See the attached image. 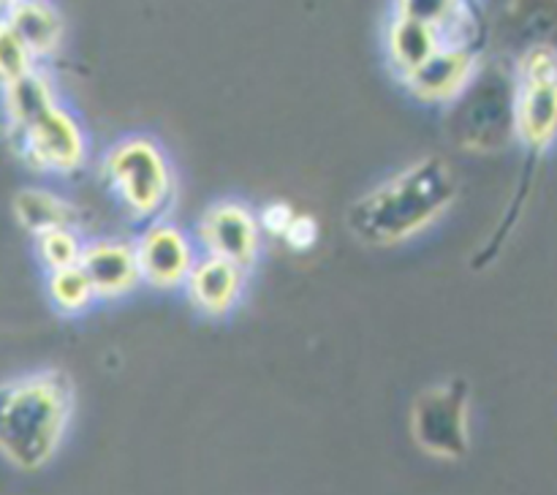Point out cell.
Masks as SVG:
<instances>
[{"label":"cell","instance_id":"6da1fadb","mask_svg":"<svg viewBox=\"0 0 557 495\" xmlns=\"http://www.w3.org/2000/svg\"><path fill=\"white\" fill-rule=\"evenodd\" d=\"M457 199V174L441 156H424L359 196L348 228L370 248L400 245L433 226Z\"/></svg>","mask_w":557,"mask_h":495},{"label":"cell","instance_id":"7a4b0ae2","mask_svg":"<svg viewBox=\"0 0 557 495\" xmlns=\"http://www.w3.org/2000/svg\"><path fill=\"white\" fill-rule=\"evenodd\" d=\"M74 400V381L60 368L0 381V457L25 473L49 466L69 433Z\"/></svg>","mask_w":557,"mask_h":495},{"label":"cell","instance_id":"3957f363","mask_svg":"<svg viewBox=\"0 0 557 495\" xmlns=\"http://www.w3.org/2000/svg\"><path fill=\"white\" fill-rule=\"evenodd\" d=\"M3 112L16 152L38 172L69 174L87 158V134L76 114L60 101L54 82L38 65L3 87Z\"/></svg>","mask_w":557,"mask_h":495},{"label":"cell","instance_id":"277c9868","mask_svg":"<svg viewBox=\"0 0 557 495\" xmlns=\"http://www.w3.org/2000/svg\"><path fill=\"white\" fill-rule=\"evenodd\" d=\"M101 174L109 190L134 218L161 215L172 201V163L152 136L136 134L114 141L103 156Z\"/></svg>","mask_w":557,"mask_h":495},{"label":"cell","instance_id":"5b68a950","mask_svg":"<svg viewBox=\"0 0 557 495\" xmlns=\"http://www.w3.org/2000/svg\"><path fill=\"white\" fill-rule=\"evenodd\" d=\"M411 435L419 449L438 460H462L471 451V386L449 379L419 392L411 406Z\"/></svg>","mask_w":557,"mask_h":495},{"label":"cell","instance_id":"8992f818","mask_svg":"<svg viewBox=\"0 0 557 495\" xmlns=\"http://www.w3.org/2000/svg\"><path fill=\"white\" fill-rule=\"evenodd\" d=\"M515 134L533 152L557 139V49L549 44H536L517 63Z\"/></svg>","mask_w":557,"mask_h":495},{"label":"cell","instance_id":"52a82bcc","mask_svg":"<svg viewBox=\"0 0 557 495\" xmlns=\"http://www.w3.org/2000/svg\"><path fill=\"white\" fill-rule=\"evenodd\" d=\"M196 234H199L205 256H212V259L228 261V264H237L243 267V270H248V267L259 259V215H256L245 201H215V205L201 215Z\"/></svg>","mask_w":557,"mask_h":495},{"label":"cell","instance_id":"ba28073f","mask_svg":"<svg viewBox=\"0 0 557 495\" xmlns=\"http://www.w3.org/2000/svg\"><path fill=\"white\" fill-rule=\"evenodd\" d=\"M134 248L141 281L161 292L185 286L196 259H199L188 234L174 223H152L136 239Z\"/></svg>","mask_w":557,"mask_h":495},{"label":"cell","instance_id":"9c48e42d","mask_svg":"<svg viewBox=\"0 0 557 495\" xmlns=\"http://www.w3.org/2000/svg\"><path fill=\"white\" fill-rule=\"evenodd\" d=\"M479 74V54L473 47L455 44L444 47L422 65L406 76V87L413 98L424 103H451L466 96Z\"/></svg>","mask_w":557,"mask_h":495},{"label":"cell","instance_id":"30bf717a","mask_svg":"<svg viewBox=\"0 0 557 495\" xmlns=\"http://www.w3.org/2000/svg\"><path fill=\"white\" fill-rule=\"evenodd\" d=\"M79 267L87 281H90L96 299L125 297L141 281L134 243H123V239H92V243H85Z\"/></svg>","mask_w":557,"mask_h":495},{"label":"cell","instance_id":"8fae6325","mask_svg":"<svg viewBox=\"0 0 557 495\" xmlns=\"http://www.w3.org/2000/svg\"><path fill=\"white\" fill-rule=\"evenodd\" d=\"M245 277H248V270L243 267L212 259V256H199L185 281V294L199 313L210 315V319H223L243 299Z\"/></svg>","mask_w":557,"mask_h":495},{"label":"cell","instance_id":"7c38bea8","mask_svg":"<svg viewBox=\"0 0 557 495\" xmlns=\"http://www.w3.org/2000/svg\"><path fill=\"white\" fill-rule=\"evenodd\" d=\"M384 47L392 69L406 79L413 71L422 69L438 49H444L446 41L428 22L417 20V16L406 14V11H395L389 27H386Z\"/></svg>","mask_w":557,"mask_h":495},{"label":"cell","instance_id":"4fadbf2b","mask_svg":"<svg viewBox=\"0 0 557 495\" xmlns=\"http://www.w3.org/2000/svg\"><path fill=\"white\" fill-rule=\"evenodd\" d=\"M3 20L22 38L36 63L44 58H52L63 44V16L54 5L36 3V0L9 3L3 11Z\"/></svg>","mask_w":557,"mask_h":495},{"label":"cell","instance_id":"5bb4252c","mask_svg":"<svg viewBox=\"0 0 557 495\" xmlns=\"http://www.w3.org/2000/svg\"><path fill=\"white\" fill-rule=\"evenodd\" d=\"M14 218L33 237L54 232V228H74L79 232V210L60 194L47 188H22L14 196Z\"/></svg>","mask_w":557,"mask_h":495},{"label":"cell","instance_id":"9a60e30c","mask_svg":"<svg viewBox=\"0 0 557 495\" xmlns=\"http://www.w3.org/2000/svg\"><path fill=\"white\" fill-rule=\"evenodd\" d=\"M47 294L49 302L54 305V310L63 315H79L96 302V294H92V286L90 281H87L85 272H82V267L49 272Z\"/></svg>","mask_w":557,"mask_h":495},{"label":"cell","instance_id":"2e32d148","mask_svg":"<svg viewBox=\"0 0 557 495\" xmlns=\"http://www.w3.org/2000/svg\"><path fill=\"white\" fill-rule=\"evenodd\" d=\"M33 239H36L38 261H41L47 272H60V270H71V267H79L85 243H82L79 232H74V228H54V232L38 234V237Z\"/></svg>","mask_w":557,"mask_h":495},{"label":"cell","instance_id":"e0dca14e","mask_svg":"<svg viewBox=\"0 0 557 495\" xmlns=\"http://www.w3.org/2000/svg\"><path fill=\"white\" fill-rule=\"evenodd\" d=\"M36 69L38 63L33 60V54L27 52L22 38L11 30V25L0 14V87H9L14 82L25 79Z\"/></svg>","mask_w":557,"mask_h":495},{"label":"cell","instance_id":"ac0fdd59","mask_svg":"<svg viewBox=\"0 0 557 495\" xmlns=\"http://www.w3.org/2000/svg\"><path fill=\"white\" fill-rule=\"evenodd\" d=\"M294 215H297V212L288 210V205H270L264 212H261L259 226L270 228V232L275 234H286L288 223H292Z\"/></svg>","mask_w":557,"mask_h":495}]
</instances>
